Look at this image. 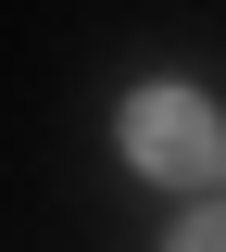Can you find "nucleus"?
I'll list each match as a JSON object with an SVG mask.
<instances>
[{
	"instance_id": "f257e3e1",
	"label": "nucleus",
	"mask_w": 226,
	"mask_h": 252,
	"mask_svg": "<svg viewBox=\"0 0 226 252\" xmlns=\"http://www.w3.org/2000/svg\"><path fill=\"white\" fill-rule=\"evenodd\" d=\"M113 139H126L138 177H214V164H226V126H214V101H201V89H138Z\"/></svg>"
},
{
	"instance_id": "f03ea898",
	"label": "nucleus",
	"mask_w": 226,
	"mask_h": 252,
	"mask_svg": "<svg viewBox=\"0 0 226 252\" xmlns=\"http://www.w3.org/2000/svg\"><path fill=\"white\" fill-rule=\"evenodd\" d=\"M163 252H226V215H189V227H176Z\"/></svg>"
}]
</instances>
